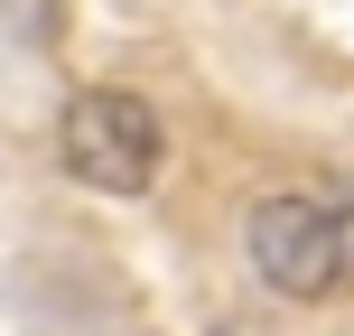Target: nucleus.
Instances as JSON below:
<instances>
[{"mask_svg": "<svg viewBox=\"0 0 354 336\" xmlns=\"http://www.w3.org/2000/svg\"><path fill=\"white\" fill-rule=\"evenodd\" d=\"M56 159H66V177L93 187V196H149L159 187V159H168V131H159V112H149V94L84 85L66 112H56Z\"/></svg>", "mask_w": 354, "mask_h": 336, "instance_id": "2", "label": "nucleus"}, {"mask_svg": "<svg viewBox=\"0 0 354 336\" xmlns=\"http://www.w3.org/2000/svg\"><path fill=\"white\" fill-rule=\"evenodd\" d=\"M243 252L289 308L354 299V196H308V187L261 196L243 215Z\"/></svg>", "mask_w": 354, "mask_h": 336, "instance_id": "1", "label": "nucleus"}, {"mask_svg": "<svg viewBox=\"0 0 354 336\" xmlns=\"http://www.w3.org/2000/svg\"><path fill=\"white\" fill-rule=\"evenodd\" d=\"M0 19H10L28 47H66V0H0Z\"/></svg>", "mask_w": 354, "mask_h": 336, "instance_id": "3", "label": "nucleus"}]
</instances>
